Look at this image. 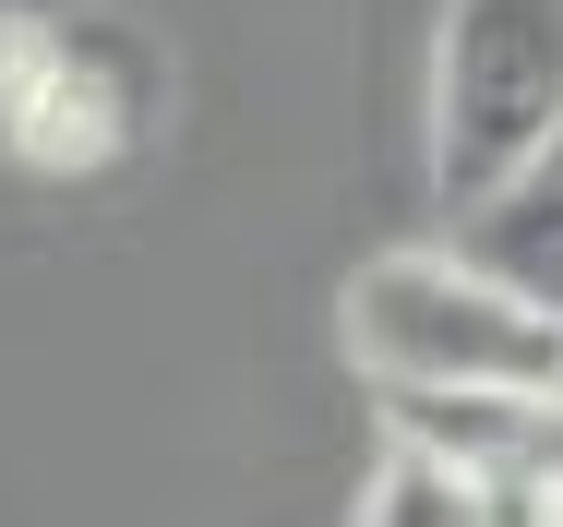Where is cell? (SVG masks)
<instances>
[{"mask_svg": "<svg viewBox=\"0 0 563 527\" xmlns=\"http://www.w3.org/2000/svg\"><path fill=\"white\" fill-rule=\"evenodd\" d=\"M36 61H48V12L0 0V168H12V144H24V97H36Z\"/></svg>", "mask_w": 563, "mask_h": 527, "instance_id": "6", "label": "cell"}, {"mask_svg": "<svg viewBox=\"0 0 563 527\" xmlns=\"http://www.w3.org/2000/svg\"><path fill=\"white\" fill-rule=\"evenodd\" d=\"M420 108H432V205H479L563 120V0H444Z\"/></svg>", "mask_w": 563, "mask_h": 527, "instance_id": "2", "label": "cell"}, {"mask_svg": "<svg viewBox=\"0 0 563 527\" xmlns=\"http://www.w3.org/2000/svg\"><path fill=\"white\" fill-rule=\"evenodd\" d=\"M156 120H168V61L144 48V24H120V12H48V61H36L12 168H36V180H109V168H132L156 144Z\"/></svg>", "mask_w": 563, "mask_h": 527, "instance_id": "3", "label": "cell"}, {"mask_svg": "<svg viewBox=\"0 0 563 527\" xmlns=\"http://www.w3.org/2000/svg\"><path fill=\"white\" fill-rule=\"evenodd\" d=\"M360 527H492V492L455 468L444 443H420V431L384 420V468H372V492H360Z\"/></svg>", "mask_w": 563, "mask_h": 527, "instance_id": "5", "label": "cell"}, {"mask_svg": "<svg viewBox=\"0 0 563 527\" xmlns=\"http://www.w3.org/2000/svg\"><path fill=\"white\" fill-rule=\"evenodd\" d=\"M336 348L360 384H563V312L455 240L372 252L336 300Z\"/></svg>", "mask_w": 563, "mask_h": 527, "instance_id": "1", "label": "cell"}, {"mask_svg": "<svg viewBox=\"0 0 563 527\" xmlns=\"http://www.w3.org/2000/svg\"><path fill=\"white\" fill-rule=\"evenodd\" d=\"M455 252H479L492 276H516L528 300L563 312V120H552V144H528L479 205H455Z\"/></svg>", "mask_w": 563, "mask_h": 527, "instance_id": "4", "label": "cell"}]
</instances>
